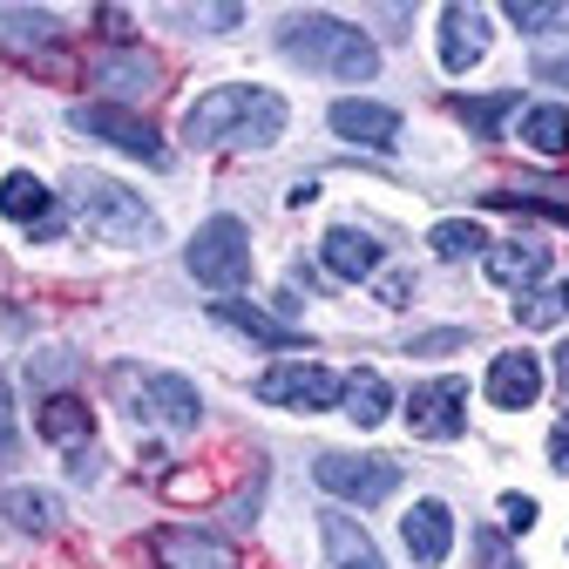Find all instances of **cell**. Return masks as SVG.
<instances>
[{"label":"cell","mask_w":569,"mask_h":569,"mask_svg":"<svg viewBox=\"0 0 569 569\" xmlns=\"http://www.w3.org/2000/svg\"><path fill=\"white\" fill-rule=\"evenodd\" d=\"M284 136V96L278 89H251V82H224L183 109V142L197 150H271Z\"/></svg>","instance_id":"1"},{"label":"cell","mask_w":569,"mask_h":569,"mask_svg":"<svg viewBox=\"0 0 569 569\" xmlns=\"http://www.w3.org/2000/svg\"><path fill=\"white\" fill-rule=\"evenodd\" d=\"M278 48L292 54V61H306V68H326V76H339V82H373V76H380V48H373L360 28L332 21V14H299V21H284Z\"/></svg>","instance_id":"2"},{"label":"cell","mask_w":569,"mask_h":569,"mask_svg":"<svg viewBox=\"0 0 569 569\" xmlns=\"http://www.w3.org/2000/svg\"><path fill=\"white\" fill-rule=\"evenodd\" d=\"M68 190H76L82 224L102 244H150L157 238V218H150V203H142L136 190H122V183H109L96 170H76V177H68Z\"/></svg>","instance_id":"3"},{"label":"cell","mask_w":569,"mask_h":569,"mask_svg":"<svg viewBox=\"0 0 569 569\" xmlns=\"http://www.w3.org/2000/svg\"><path fill=\"white\" fill-rule=\"evenodd\" d=\"M116 393H122V407L136 420H163V427H177V435H190V427L203 420L197 387L177 380V373H136V367H122L116 373Z\"/></svg>","instance_id":"4"},{"label":"cell","mask_w":569,"mask_h":569,"mask_svg":"<svg viewBox=\"0 0 569 569\" xmlns=\"http://www.w3.org/2000/svg\"><path fill=\"white\" fill-rule=\"evenodd\" d=\"M190 278L210 284V292H238V284L251 278V231L238 218H210L190 238Z\"/></svg>","instance_id":"5"},{"label":"cell","mask_w":569,"mask_h":569,"mask_svg":"<svg viewBox=\"0 0 569 569\" xmlns=\"http://www.w3.org/2000/svg\"><path fill=\"white\" fill-rule=\"evenodd\" d=\"M68 122H76L82 136H96V142H116L122 157H142L150 170H170V150H163V136H157L150 122H142L136 109H122V102H82V109L68 116Z\"/></svg>","instance_id":"6"},{"label":"cell","mask_w":569,"mask_h":569,"mask_svg":"<svg viewBox=\"0 0 569 569\" xmlns=\"http://www.w3.org/2000/svg\"><path fill=\"white\" fill-rule=\"evenodd\" d=\"M312 481H319L326 495H339V502L373 509V502H387V495L400 488V468H393L387 455H319V461H312Z\"/></svg>","instance_id":"7"},{"label":"cell","mask_w":569,"mask_h":569,"mask_svg":"<svg viewBox=\"0 0 569 569\" xmlns=\"http://www.w3.org/2000/svg\"><path fill=\"white\" fill-rule=\"evenodd\" d=\"M339 387L346 380L332 367H319V360H278V367L258 373V400L264 407H292V413H326L339 400Z\"/></svg>","instance_id":"8"},{"label":"cell","mask_w":569,"mask_h":569,"mask_svg":"<svg viewBox=\"0 0 569 569\" xmlns=\"http://www.w3.org/2000/svg\"><path fill=\"white\" fill-rule=\"evenodd\" d=\"M407 427L420 441H461L468 435V387L461 380H427L407 400Z\"/></svg>","instance_id":"9"},{"label":"cell","mask_w":569,"mask_h":569,"mask_svg":"<svg viewBox=\"0 0 569 569\" xmlns=\"http://www.w3.org/2000/svg\"><path fill=\"white\" fill-rule=\"evenodd\" d=\"M0 210H8L14 224H28V238H54V231H61L54 190H48L41 177H28V170H8V177H0Z\"/></svg>","instance_id":"10"},{"label":"cell","mask_w":569,"mask_h":569,"mask_svg":"<svg viewBox=\"0 0 569 569\" xmlns=\"http://www.w3.org/2000/svg\"><path fill=\"white\" fill-rule=\"evenodd\" d=\"M481 54H488V14L468 8V0H448L441 8V68L448 76H468Z\"/></svg>","instance_id":"11"},{"label":"cell","mask_w":569,"mask_h":569,"mask_svg":"<svg viewBox=\"0 0 569 569\" xmlns=\"http://www.w3.org/2000/svg\"><path fill=\"white\" fill-rule=\"evenodd\" d=\"M488 400L502 413H522L542 400V360L536 352H495L488 360Z\"/></svg>","instance_id":"12"},{"label":"cell","mask_w":569,"mask_h":569,"mask_svg":"<svg viewBox=\"0 0 569 569\" xmlns=\"http://www.w3.org/2000/svg\"><path fill=\"white\" fill-rule=\"evenodd\" d=\"M400 536H407V556H413L420 569L448 562V549H455V516H448V502H413L407 522H400Z\"/></svg>","instance_id":"13"},{"label":"cell","mask_w":569,"mask_h":569,"mask_svg":"<svg viewBox=\"0 0 569 569\" xmlns=\"http://www.w3.org/2000/svg\"><path fill=\"white\" fill-rule=\"evenodd\" d=\"M332 136H346V142H367V150H393V136H400V116L387 109V102H332Z\"/></svg>","instance_id":"14"},{"label":"cell","mask_w":569,"mask_h":569,"mask_svg":"<svg viewBox=\"0 0 569 569\" xmlns=\"http://www.w3.org/2000/svg\"><path fill=\"white\" fill-rule=\"evenodd\" d=\"M319 542H326L332 569H387V562H380V549H373V536L352 522L346 509H326V516H319Z\"/></svg>","instance_id":"15"},{"label":"cell","mask_w":569,"mask_h":569,"mask_svg":"<svg viewBox=\"0 0 569 569\" xmlns=\"http://www.w3.org/2000/svg\"><path fill=\"white\" fill-rule=\"evenodd\" d=\"M157 562L163 569H238V556L218 536H203V529H163L157 536Z\"/></svg>","instance_id":"16"},{"label":"cell","mask_w":569,"mask_h":569,"mask_svg":"<svg viewBox=\"0 0 569 569\" xmlns=\"http://www.w3.org/2000/svg\"><path fill=\"white\" fill-rule=\"evenodd\" d=\"M34 427H41V441H54V448H89V435H96V413L76 400V393H48L41 400V413H34Z\"/></svg>","instance_id":"17"},{"label":"cell","mask_w":569,"mask_h":569,"mask_svg":"<svg viewBox=\"0 0 569 569\" xmlns=\"http://www.w3.org/2000/svg\"><path fill=\"white\" fill-rule=\"evenodd\" d=\"M210 319H224V326H238L244 339H258V346H306V326H292V319H271V312H258V306H244V299H218L210 306Z\"/></svg>","instance_id":"18"},{"label":"cell","mask_w":569,"mask_h":569,"mask_svg":"<svg viewBox=\"0 0 569 569\" xmlns=\"http://www.w3.org/2000/svg\"><path fill=\"white\" fill-rule=\"evenodd\" d=\"M380 238H367V231H352V224H332L326 231V271L332 278H373L380 271Z\"/></svg>","instance_id":"19"},{"label":"cell","mask_w":569,"mask_h":569,"mask_svg":"<svg viewBox=\"0 0 569 569\" xmlns=\"http://www.w3.org/2000/svg\"><path fill=\"white\" fill-rule=\"evenodd\" d=\"M0 522H14L21 536H54L61 529V502L48 488H8L0 495Z\"/></svg>","instance_id":"20"},{"label":"cell","mask_w":569,"mask_h":569,"mask_svg":"<svg viewBox=\"0 0 569 569\" xmlns=\"http://www.w3.org/2000/svg\"><path fill=\"white\" fill-rule=\"evenodd\" d=\"M96 82L116 89V96H150L157 89V61L136 54V48H109V54H96Z\"/></svg>","instance_id":"21"},{"label":"cell","mask_w":569,"mask_h":569,"mask_svg":"<svg viewBox=\"0 0 569 569\" xmlns=\"http://www.w3.org/2000/svg\"><path fill=\"white\" fill-rule=\"evenodd\" d=\"M488 278L536 292V284L549 278V251H542V244H488Z\"/></svg>","instance_id":"22"},{"label":"cell","mask_w":569,"mask_h":569,"mask_svg":"<svg viewBox=\"0 0 569 569\" xmlns=\"http://www.w3.org/2000/svg\"><path fill=\"white\" fill-rule=\"evenodd\" d=\"M339 400H346V420H360V427H380L393 413V387L380 373H346Z\"/></svg>","instance_id":"23"},{"label":"cell","mask_w":569,"mask_h":569,"mask_svg":"<svg viewBox=\"0 0 569 569\" xmlns=\"http://www.w3.org/2000/svg\"><path fill=\"white\" fill-rule=\"evenodd\" d=\"M522 142H529L536 157H562L569 150V109H556V102L522 109Z\"/></svg>","instance_id":"24"},{"label":"cell","mask_w":569,"mask_h":569,"mask_svg":"<svg viewBox=\"0 0 569 569\" xmlns=\"http://www.w3.org/2000/svg\"><path fill=\"white\" fill-rule=\"evenodd\" d=\"M0 34H8V48H54L61 21L34 14V8H0Z\"/></svg>","instance_id":"25"},{"label":"cell","mask_w":569,"mask_h":569,"mask_svg":"<svg viewBox=\"0 0 569 569\" xmlns=\"http://www.w3.org/2000/svg\"><path fill=\"white\" fill-rule=\"evenodd\" d=\"M516 102H522L516 89H495V96H461V102H455V116H461V122H468L481 142H495V122H502Z\"/></svg>","instance_id":"26"},{"label":"cell","mask_w":569,"mask_h":569,"mask_svg":"<svg viewBox=\"0 0 569 569\" xmlns=\"http://www.w3.org/2000/svg\"><path fill=\"white\" fill-rule=\"evenodd\" d=\"M427 244H435L441 258H481V251H488V238H481L475 218H441L435 231H427Z\"/></svg>","instance_id":"27"},{"label":"cell","mask_w":569,"mask_h":569,"mask_svg":"<svg viewBox=\"0 0 569 569\" xmlns=\"http://www.w3.org/2000/svg\"><path fill=\"white\" fill-rule=\"evenodd\" d=\"M509 21L522 34H549V28H569V8H549V0H509Z\"/></svg>","instance_id":"28"},{"label":"cell","mask_w":569,"mask_h":569,"mask_svg":"<svg viewBox=\"0 0 569 569\" xmlns=\"http://www.w3.org/2000/svg\"><path fill=\"white\" fill-rule=\"evenodd\" d=\"M556 319H562V292H522V306H516V326L542 332V326H556Z\"/></svg>","instance_id":"29"},{"label":"cell","mask_w":569,"mask_h":569,"mask_svg":"<svg viewBox=\"0 0 569 569\" xmlns=\"http://www.w3.org/2000/svg\"><path fill=\"white\" fill-rule=\"evenodd\" d=\"M163 21H183V28H238L244 8H170Z\"/></svg>","instance_id":"30"},{"label":"cell","mask_w":569,"mask_h":569,"mask_svg":"<svg viewBox=\"0 0 569 569\" xmlns=\"http://www.w3.org/2000/svg\"><path fill=\"white\" fill-rule=\"evenodd\" d=\"M502 516H509V529L522 536V529H536V502L529 495H502Z\"/></svg>","instance_id":"31"},{"label":"cell","mask_w":569,"mask_h":569,"mask_svg":"<svg viewBox=\"0 0 569 569\" xmlns=\"http://www.w3.org/2000/svg\"><path fill=\"white\" fill-rule=\"evenodd\" d=\"M536 82H549V89H569V54H542V61H536Z\"/></svg>","instance_id":"32"},{"label":"cell","mask_w":569,"mask_h":569,"mask_svg":"<svg viewBox=\"0 0 569 569\" xmlns=\"http://www.w3.org/2000/svg\"><path fill=\"white\" fill-rule=\"evenodd\" d=\"M549 468H556V475H569V413L556 420V435H549Z\"/></svg>","instance_id":"33"},{"label":"cell","mask_w":569,"mask_h":569,"mask_svg":"<svg viewBox=\"0 0 569 569\" xmlns=\"http://www.w3.org/2000/svg\"><path fill=\"white\" fill-rule=\"evenodd\" d=\"M14 448V393H8V380H0V455Z\"/></svg>","instance_id":"34"},{"label":"cell","mask_w":569,"mask_h":569,"mask_svg":"<svg viewBox=\"0 0 569 569\" xmlns=\"http://www.w3.org/2000/svg\"><path fill=\"white\" fill-rule=\"evenodd\" d=\"M448 346H468V332H427V339H413V352H448Z\"/></svg>","instance_id":"35"},{"label":"cell","mask_w":569,"mask_h":569,"mask_svg":"<svg viewBox=\"0 0 569 569\" xmlns=\"http://www.w3.org/2000/svg\"><path fill=\"white\" fill-rule=\"evenodd\" d=\"M61 373H68L61 352H54V360H34V380H41V387H48V380H61Z\"/></svg>","instance_id":"36"},{"label":"cell","mask_w":569,"mask_h":569,"mask_svg":"<svg viewBox=\"0 0 569 569\" xmlns=\"http://www.w3.org/2000/svg\"><path fill=\"white\" fill-rule=\"evenodd\" d=\"M556 373H562V387H569V346H556Z\"/></svg>","instance_id":"37"},{"label":"cell","mask_w":569,"mask_h":569,"mask_svg":"<svg viewBox=\"0 0 569 569\" xmlns=\"http://www.w3.org/2000/svg\"><path fill=\"white\" fill-rule=\"evenodd\" d=\"M562 312H569V284H562Z\"/></svg>","instance_id":"38"}]
</instances>
